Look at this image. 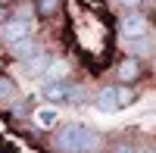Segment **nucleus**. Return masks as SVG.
Here are the masks:
<instances>
[{"label": "nucleus", "instance_id": "obj_13", "mask_svg": "<svg viewBox=\"0 0 156 153\" xmlns=\"http://www.w3.org/2000/svg\"><path fill=\"white\" fill-rule=\"evenodd\" d=\"M19 97V87L12 78H6V75H0V103H12V100Z\"/></svg>", "mask_w": 156, "mask_h": 153}, {"label": "nucleus", "instance_id": "obj_8", "mask_svg": "<svg viewBox=\"0 0 156 153\" xmlns=\"http://www.w3.org/2000/svg\"><path fill=\"white\" fill-rule=\"evenodd\" d=\"M41 50H44V44L31 34V37H25V41L12 44V47H9V56L16 59V62H28L31 56H37V53H41Z\"/></svg>", "mask_w": 156, "mask_h": 153}, {"label": "nucleus", "instance_id": "obj_12", "mask_svg": "<svg viewBox=\"0 0 156 153\" xmlns=\"http://www.w3.org/2000/svg\"><path fill=\"white\" fill-rule=\"evenodd\" d=\"M66 78H69V62L66 59H53V66L47 69L44 81H66Z\"/></svg>", "mask_w": 156, "mask_h": 153}, {"label": "nucleus", "instance_id": "obj_21", "mask_svg": "<svg viewBox=\"0 0 156 153\" xmlns=\"http://www.w3.org/2000/svg\"><path fill=\"white\" fill-rule=\"evenodd\" d=\"M0 3H9V0H0Z\"/></svg>", "mask_w": 156, "mask_h": 153}, {"label": "nucleus", "instance_id": "obj_6", "mask_svg": "<svg viewBox=\"0 0 156 153\" xmlns=\"http://www.w3.org/2000/svg\"><path fill=\"white\" fill-rule=\"evenodd\" d=\"M53 59H56V56L44 47L37 56H31L28 62H22V72H25V75H31V78H44V75H47V69L53 66Z\"/></svg>", "mask_w": 156, "mask_h": 153}, {"label": "nucleus", "instance_id": "obj_15", "mask_svg": "<svg viewBox=\"0 0 156 153\" xmlns=\"http://www.w3.org/2000/svg\"><path fill=\"white\" fill-rule=\"evenodd\" d=\"M37 125H41V128L56 125V109H37Z\"/></svg>", "mask_w": 156, "mask_h": 153}, {"label": "nucleus", "instance_id": "obj_5", "mask_svg": "<svg viewBox=\"0 0 156 153\" xmlns=\"http://www.w3.org/2000/svg\"><path fill=\"white\" fill-rule=\"evenodd\" d=\"M140 75H144V62H140L137 56H122L119 66H115V78H119V84H134Z\"/></svg>", "mask_w": 156, "mask_h": 153}, {"label": "nucleus", "instance_id": "obj_7", "mask_svg": "<svg viewBox=\"0 0 156 153\" xmlns=\"http://www.w3.org/2000/svg\"><path fill=\"white\" fill-rule=\"evenodd\" d=\"M94 106L100 112H115V109H122L119 106V84H103L100 91L94 94Z\"/></svg>", "mask_w": 156, "mask_h": 153}, {"label": "nucleus", "instance_id": "obj_16", "mask_svg": "<svg viewBox=\"0 0 156 153\" xmlns=\"http://www.w3.org/2000/svg\"><path fill=\"white\" fill-rule=\"evenodd\" d=\"M109 153H137V147H134L131 141H119V144H115Z\"/></svg>", "mask_w": 156, "mask_h": 153}, {"label": "nucleus", "instance_id": "obj_17", "mask_svg": "<svg viewBox=\"0 0 156 153\" xmlns=\"http://www.w3.org/2000/svg\"><path fill=\"white\" fill-rule=\"evenodd\" d=\"M115 3L128 12V9H140V3H144V0H115Z\"/></svg>", "mask_w": 156, "mask_h": 153}, {"label": "nucleus", "instance_id": "obj_1", "mask_svg": "<svg viewBox=\"0 0 156 153\" xmlns=\"http://www.w3.org/2000/svg\"><path fill=\"white\" fill-rule=\"evenodd\" d=\"M84 134H87L84 122H66L50 134V147H53V153H81Z\"/></svg>", "mask_w": 156, "mask_h": 153}, {"label": "nucleus", "instance_id": "obj_11", "mask_svg": "<svg viewBox=\"0 0 156 153\" xmlns=\"http://www.w3.org/2000/svg\"><path fill=\"white\" fill-rule=\"evenodd\" d=\"M125 47H128V56H147L150 50H153V37L147 34V37H137V41H125Z\"/></svg>", "mask_w": 156, "mask_h": 153}, {"label": "nucleus", "instance_id": "obj_4", "mask_svg": "<svg viewBox=\"0 0 156 153\" xmlns=\"http://www.w3.org/2000/svg\"><path fill=\"white\" fill-rule=\"evenodd\" d=\"M31 28H34L31 19H9V22L0 25V44L9 50L12 44H19V41H25V37H31Z\"/></svg>", "mask_w": 156, "mask_h": 153}, {"label": "nucleus", "instance_id": "obj_20", "mask_svg": "<svg viewBox=\"0 0 156 153\" xmlns=\"http://www.w3.org/2000/svg\"><path fill=\"white\" fill-rule=\"evenodd\" d=\"M140 153H156V147H147V150H140Z\"/></svg>", "mask_w": 156, "mask_h": 153}, {"label": "nucleus", "instance_id": "obj_19", "mask_svg": "<svg viewBox=\"0 0 156 153\" xmlns=\"http://www.w3.org/2000/svg\"><path fill=\"white\" fill-rule=\"evenodd\" d=\"M87 6H90V9H97V6H100V0H87Z\"/></svg>", "mask_w": 156, "mask_h": 153}, {"label": "nucleus", "instance_id": "obj_2", "mask_svg": "<svg viewBox=\"0 0 156 153\" xmlns=\"http://www.w3.org/2000/svg\"><path fill=\"white\" fill-rule=\"evenodd\" d=\"M41 94L50 103H84L87 100V91L78 81H72V78H66V81H44Z\"/></svg>", "mask_w": 156, "mask_h": 153}, {"label": "nucleus", "instance_id": "obj_10", "mask_svg": "<svg viewBox=\"0 0 156 153\" xmlns=\"http://www.w3.org/2000/svg\"><path fill=\"white\" fill-rule=\"evenodd\" d=\"M81 153H103V134H100L97 128H90V125H87V134H84Z\"/></svg>", "mask_w": 156, "mask_h": 153}, {"label": "nucleus", "instance_id": "obj_14", "mask_svg": "<svg viewBox=\"0 0 156 153\" xmlns=\"http://www.w3.org/2000/svg\"><path fill=\"white\" fill-rule=\"evenodd\" d=\"M134 100H137V91H134V87H131V84H119V106H131Z\"/></svg>", "mask_w": 156, "mask_h": 153}, {"label": "nucleus", "instance_id": "obj_18", "mask_svg": "<svg viewBox=\"0 0 156 153\" xmlns=\"http://www.w3.org/2000/svg\"><path fill=\"white\" fill-rule=\"evenodd\" d=\"M3 22H9V6L0 3V25H3Z\"/></svg>", "mask_w": 156, "mask_h": 153}, {"label": "nucleus", "instance_id": "obj_9", "mask_svg": "<svg viewBox=\"0 0 156 153\" xmlns=\"http://www.w3.org/2000/svg\"><path fill=\"white\" fill-rule=\"evenodd\" d=\"M62 9V0H34V16L37 19H53Z\"/></svg>", "mask_w": 156, "mask_h": 153}, {"label": "nucleus", "instance_id": "obj_3", "mask_svg": "<svg viewBox=\"0 0 156 153\" xmlns=\"http://www.w3.org/2000/svg\"><path fill=\"white\" fill-rule=\"evenodd\" d=\"M119 34H122V41L147 37V34H153V19L147 16V12H140V9H128L119 19Z\"/></svg>", "mask_w": 156, "mask_h": 153}]
</instances>
